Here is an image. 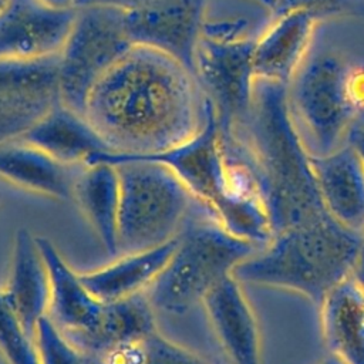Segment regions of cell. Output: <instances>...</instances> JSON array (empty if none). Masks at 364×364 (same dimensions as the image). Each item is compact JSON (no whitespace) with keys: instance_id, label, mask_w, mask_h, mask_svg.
Segmentation results:
<instances>
[{"instance_id":"26","label":"cell","mask_w":364,"mask_h":364,"mask_svg":"<svg viewBox=\"0 0 364 364\" xmlns=\"http://www.w3.org/2000/svg\"><path fill=\"white\" fill-rule=\"evenodd\" d=\"M34 340L40 364H98L95 358L74 346L48 316L37 323Z\"/></svg>"},{"instance_id":"36","label":"cell","mask_w":364,"mask_h":364,"mask_svg":"<svg viewBox=\"0 0 364 364\" xmlns=\"http://www.w3.org/2000/svg\"><path fill=\"white\" fill-rule=\"evenodd\" d=\"M0 200H1V196H0Z\"/></svg>"},{"instance_id":"11","label":"cell","mask_w":364,"mask_h":364,"mask_svg":"<svg viewBox=\"0 0 364 364\" xmlns=\"http://www.w3.org/2000/svg\"><path fill=\"white\" fill-rule=\"evenodd\" d=\"M77 14L43 0H10L0 11V60L58 55Z\"/></svg>"},{"instance_id":"14","label":"cell","mask_w":364,"mask_h":364,"mask_svg":"<svg viewBox=\"0 0 364 364\" xmlns=\"http://www.w3.org/2000/svg\"><path fill=\"white\" fill-rule=\"evenodd\" d=\"M310 168L324 210L340 225L364 230V164L346 142L338 149L310 156Z\"/></svg>"},{"instance_id":"22","label":"cell","mask_w":364,"mask_h":364,"mask_svg":"<svg viewBox=\"0 0 364 364\" xmlns=\"http://www.w3.org/2000/svg\"><path fill=\"white\" fill-rule=\"evenodd\" d=\"M176 237L155 247L124 253L115 262L80 273L87 289L101 301H114L144 293L166 266Z\"/></svg>"},{"instance_id":"13","label":"cell","mask_w":364,"mask_h":364,"mask_svg":"<svg viewBox=\"0 0 364 364\" xmlns=\"http://www.w3.org/2000/svg\"><path fill=\"white\" fill-rule=\"evenodd\" d=\"M200 303L229 361L262 364L260 333L242 283L229 274L219 280Z\"/></svg>"},{"instance_id":"29","label":"cell","mask_w":364,"mask_h":364,"mask_svg":"<svg viewBox=\"0 0 364 364\" xmlns=\"http://www.w3.org/2000/svg\"><path fill=\"white\" fill-rule=\"evenodd\" d=\"M347 142H350L355 148V151L358 152V155L364 164V129L354 127L348 135Z\"/></svg>"},{"instance_id":"24","label":"cell","mask_w":364,"mask_h":364,"mask_svg":"<svg viewBox=\"0 0 364 364\" xmlns=\"http://www.w3.org/2000/svg\"><path fill=\"white\" fill-rule=\"evenodd\" d=\"M98 364H205L191 350L154 331L104 354Z\"/></svg>"},{"instance_id":"7","label":"cell","mask_w":364,"mask_h":364,"mask_svg":"<svg viewBox=\"0 0 364 364\" xmlns=\"http://www.w3.org/2000/svg\"><path fill=\"white\" fill-rule=\"evenodd\" d=\"M132 46L122 9L102 4L77 7L74 24L60 53L61 102L84 114L94 84Z\"/></svg>"},{"instance_id":"17","label":"cell","mask_w":364,"mask_h":364,"mask_svg":"<svg viewBox=\"0 0 364 364\" xmlns=\"http://www.w3.org/2000/svg\"><path fill=\"white\" fill-rule=\"evenodd\" d=\"M318 18L307 10L277 14L253 46V75L287 84L309 47Z\"/></svg>"},{"instance_id":"25","label":"cell","mask_w":364,"mask_h":364,"mask_svg":"<svg viewBox=\"0 0 364 364\" xmlns=\"http://www.w3.org/2000/svg\"><path fill=\"white\" fill-rule=\"evenodd\" d=\"M0 355L7 364H40L34 337L0 290Z\"/></svg>"},{"instance_id":"28","label":"cell","mask_w":364,"mask_h":364,"mask_svg":"<svg viewBox=\"0 0 364 364\" xmlns=\"http://www.w3.org/2000/svg\"><path fill=\"white\" fill-rule=\"evenodd\" d=\"M166 0H78L77 7L88 6V4H102V6H112L122 10H134L142 9L148 6H154Z\"/></svg>"},{"instance_id":"35","label":"cell","mask_w":364,"mask_h":364,"mask_svg":"<svg viewBox=\"0 0 364 364\" xmlns=\"http://www.w3.org/2000/svg\"><path fill=\"white\" fill-rule=\"evenodd\" d=\"M358 128H361V129H364V125H361V127H358Z\"/></svg>"},{"instance_id":"4","label":"cell","mask_w":364,"mask_h":364,"mask_svg":"<svg viewBox=\"0 0 364 364\" xmlns=\"http://www.w3.org/2000/svg\"><path fill=\"white\" fill-rule=\"evenodd\" d=\"M363 236L327 212L290 225L273 235L232 272L242 284L293 290L320 304L360 262Z\"/></svg>"},{"instance_id":"9","label":"cell","mask_w":364,"mask_h":364,"mask_svg":"<svg viewBox=\"0 0 364 364\" xmlns=\"http://www.w3.org/2000/svg\"><path fill=\"white\" fill-rule=\"evenodd\" d=\"M111 154L119 158L152 161L166 166L210 210L226 195L228 171L220 128L215 108L208 98L203 124L189 139L152 154Z\"/></svg>"},{"instance_id":"5","label":"cell","mask_w":364,"mask_h":364,"mask_svg":"<svg viewBox=\"0 0 364 364\" xmlns=\"http://www.w3.org/2000/svg\"><path fill=\"white\" fill-rule=\"evenodd\" d=\"M176 235L175 249L158 277L145 290L154 307L182 314L260 246L229 233L205 206L189 215Z\"/></svg>"},{"instance_id":"20","label":"cell","mask_w":364,"mask_h":364,"mask_svg":"<svg viewBox=\"0 0 364 364\" xmlns=\"http://www.w3.org/2000/svg\"><path fill=\"white\" fill-rule=\"evenodd\" d=\"M318 306L328 351L347 364H364V283L353 273L337 283Z\"/></svg>"},{"instance_id":"33","label":"cell","mask_w":364,"mask_h":364,"mask_svg":"<svg viewBox=\"0 0 364 364\" xmlns=\"http://www.w3.org/2000/svg\"><path fill=\"white\" fill-rule=\"evenodd\" d=\"M10 0H0V11L7 6V3H9Z\"/></svg>"},{"instance_id":"34","label":"cell","mask_w":364,"mask_h":364,"mask_svg":"<svg viewBox=\"0 0 364 364\" xmlns=\"http://www.w3.org/2000/svg\"><path fill=\"white\" fill-rule=\"evenodd\" d=\"M361 236H363V250H361V259H364V230L361 232Z\"/></svg>"},{"instance_id":"27","label":"cell","mask_w":364,"mask_h":364,"mask_svg":"<svg viewBox=\"0 0 364 364\" xmlns=\"http://www.w3.org/2000/svg\"><path fill=\"white\" fill-rule=\"evenodd\" d=\"M277 14L291 10H307L318 17L331 14H357L346 0H274Z\"/></svg>"},{"instance_id":"12","label":"cell","mask_w":364,"mask_h":364,"mask_svg":"<svg viewBox=\"0 0 364 364\" xmlns=\"http://www.w3.org/2000/svg\"><path fill=\"white\" fill-rule=\"evenodd\" d=\"M206 0H166L154 6L124 10L134 44L161 50L195 75V54L200 40Z\"/></svg>"},{"instance_id":"15","label":"cell","mask_w":364,"mask_h":364,"mask_svg":"<svg viewBox=\"0 0 364 364\" xmlns=\"http://www.w3.org/2000/svg\"><path fill=\"white\" fill-rule=\"evenodd\" d=\"M1 293L34 337L37 323L48 314L50 277L37 237L26 228L14 235L10 272Z\"/></svg>"},{"instance_id":"6","label":"cell","mask_w":364,"mask_h":364,"mask_svg":"<svg viewBox=\"0 0 364 364\" xmlns=\"http://www.w3.org/2000/svg\"><path fill=\"white\" fill-rule=\"evenodd\" d=\"M92 162L112 164L119 175L121 253L155 247L175 239L199 202L171 169L158 162L119 158L111 152L92 156L88 164Z\"/></svg>"},{"instance_id":"32","label":"cell","mask_w":364,"mask_h":364,"mask_svg":"<svg viewBox=\"0 0 364 364\" xmlns=\"http://www.w3.org/2000/svg\"><path fill=\"white\" fill-rule=\"evenodd\" d=\"M354 273H355V276L364 283V259L360 257V262H358V264H357Z\"/></svg>"},{"instance_id":"1","label":"cell","mask_w":364,"mask_h":364,"mask_svg":"<svg viewBox=\"0 0 364 364\" xmlns=\"http://www.w3.org/2000/svg\"><path fill=\"white\" fill-rule=\"evenodd\" d=\"M206 97L169 54L134 44L91 88L84 115L112 152L152 154L189 139L203 124Z\"/></svg>"},{"instance_id":"31","label":"cell","mask_w":364,"mask_h":364,"mask_svg":"<svg viewBox=\"0 0 364 364\" xmlns=\"http://www.w3.org/2000/svg\"><path fill=\"white\" fill-rule=\"evenodd\" d=\"M316 364H347V363H346L344 360H341L340 357H337V355L328 353V355H326L323 360H320V361L316 363Z\"/></svg>"},{"instance_id":"10","label":"cell","mask_w":364,"mask_h":364,"mask_svg":"<svg viewBox=\"0 0 364 364\" xmlns=\"http://www.w3.org/2000/svg\"><path fill=\"white\" fill-rule=\"evenodd\" d=\"M60 54L0 60V142L14 139L61 102Z\"/></svg>"},{"instance_id":"2","label":"cell","mask_w":364,"mask_h":364,"mask_svg":"<svg viewBox=\"0 0 364 364\" xmlns=\"http://www.w3.org/2000/svg\"><path fill=\"white\" fill-rule=\"evenodd\" d=\"M287 107L310 156L343 146L364 117V16L316 21L309 47L287 82Z\"/></svg>"},{"instance_id":"21","label":"cell","mask_w":364,"mask_h":364,"mask_svg":"<svg viewBox=\"0 0 364 364\" xmlns=\"http://www.w3.org/2000/svg\"><path fill=\"white\" fill-rule=\"evenodd\" d=\"M156 331L154 307L145 291L104 301L97 323L87 331L65 334L80 350L98 361L108 351Z\"/></svg>"},{"instance_id":"23","label":"cell","mask_w":364,"mask_h":364,"mask_svg":"<svg viewBox=\"0 0 364 364\" xmlns=\"http://www.w3.org/2000/svg\"><path fill=\"white\" fill-rule=\"evenodd\" d=\"M73 199L80 206L98 240L108 255L118 253L119 175L117 166L107 162L85 165L78 173Z\"/></svg>"},{"instance_id":"8","label":"cell","mask_w":364,"mask_h":364,"mask_svg":"<svg viewBox=\"0 0 364 364\" xmlns=\"http://www.w3.org/2000/svg\"><path fill=\"white\" fill-rule=\"evenodd\" d=\"M255 43H223L203 37L198 43L195 77L215 108L222 132L237 131L246 121L255 80Z\"/></svg>"},{"instance_id":"16","label":"cell","mask_w":364,"mask_h":364,"mask_svg":"<svg viewBox=\"0 0 364 364\" xmlns=\"http://www.w3.org/2000/svg\"><path fill=\"white\" fill-rule=\"evenodd\" d=\"M17 139L68 165H87L92 156L112 152L87 117L63 102L50 108Z\"/></svg>"},{"instance_id":"19","label":"cell","mask_w":364,"mask_h":364,"mask_svg":"<svg viewBox=\"0 0 364 364\" xmlns=\"http://www.w3.org/2000/svg\"><path fill=\"white\" fill-rule=\"evenodd\" d=\"M50 277L48 317L64 334L90 330L98 320L104 301L84 284L80 273L63 259L57 247L44 236H36Z\"/></svg>"},{"instance_id":"18","label":"cell","mask_w":364,"mask_h":364,"mask_svg":"<svg viewBox=\"0 0 364 364\" xmlns=\"http://www.w3.org/2000/svg\"><path fill=\"white\" fill-rule=\"evenodd\" d=\"M84 166L64 164L17 138L0 142V179L55 200L73 198Z\"/></svg>"},{"instance_id":"30","label":"cell","mask_w":364,"mask_h":364,"mask_svg":"<svg viewBox=\"0 0 364 364\" xmlns=\"http://www.w3.org/2000/svg\"><path fill=\"white\" fill-rule=\"evenodd\" d=\"M43 1L60 9H75L78 3V0H43Z\"/></svg>"},{"instance_id":"3","label":"cell","mask_w":364,"mask_h":364,"mask_svg":"<svg viewBox=\"0 0 364 364\" xmlns=\"http://www.w3.org/2000/svg\"><path fill=\"white\" fill-rule=\"evenodd\" d=\"M249 146L264 181L274 233L326 212L287 107V84L253 80L247 117L235 132Z\"/></svg>"}]
</instances>
